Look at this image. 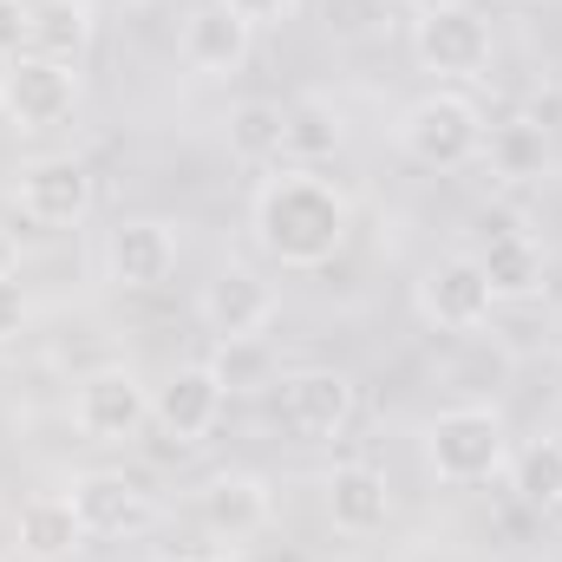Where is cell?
I'll return each instance as SVG.
<instances>
[{"label":"cell","mask_w":562,"mask_h":562,"mask_svg":"<svg viewBox=\"0 0 562 562\" xmlns=\"http://www.w3.org/2000/svg\"><path fill=\"white\" fill-rule=\"evenodd\" d=\"M249 229L281 269H327L353 236V196L314 164H281L249 196Z\"/></svg>","instance_id":"1"},{"label":"cell","mask_w":562,"mask_h":562,"mask_svg":"<svg viewBox=\"0 0 562 562\" xmlns=\"http://www.w3.org/2000/svg\"><path fill=\"white\" fill-rule=\"evenodd\" d=\"M419 458L445 491L491 484L510 471V425L497 406H445L419 425Z\"/></svg>","instance_id":"2"},{"label":"cell","mask_w":562,"mask_h":562,"mask_svg":"<svg viewBox=\"0 0 562 562\" xmlns=\"http://www.w3.org/2000/svg\"><path fill=\"white\" fill-rule=\"evenodd\" d=\"M484 112L464 92H425L393 119V144L425 170H464L484 157Z\"/></svg>","instance_id":"3"},{"label":"cell","mask_w":562,"mask_h":562,"mask_svg":"<svg viewBox=\"0 0 562 562\" xmlns=\"http://www.w3.org/2000/svg\"><path fill=\"white\" fill-rule=\"evenodd\" d=\"M497 53L491 13L471 0H425L413 13V59L438 79H484Z\"/></svg>","instance_id":"4"},{"label":"cell","mask_w":562,"mask_h":562,"mask_svg":"<svg viewBox=\"0 0 562 562\" xmlns=\"http://www.w3.org/2000/svg\"><path fill=\"white\" fill-rule=\"evenodd\" d=\"M79 112V66L53 53H20L0 72V119L13 132H53Z\"/></svg>","instance_id":"5"},{"label":"cell","mask_w":562,"mask_h":562,"mask_svg":"<svg viewBox=\"0 0 562 562\" xmlns=\"http://www.w3.org/2000/svg\"><path fill=\"white\" fill-rule=\"evenodd\" d=\"M13 203H20V216H26V223L72 229V223H86V216H92V203H99V177H92V164H86V157L53 150V157H33V164H20V170H13Z\"/></svg>","instance_id":"6"},{"label":"cell","mask_w":562,"mask_h":562,"mask_svg":"<svg viewBox=\"0 0 562 562\" xmlns=\"http://www.w3.org/2000/svg\"><path fill=\"white\" fill-rule=\"evenodd\" d=\"M150 425V386L132 367H92L72 380V431L86 445H125Z\"/></svg>","instance_id":"7"},{"label":"cell","mask_w":562,"mask_h":562,"mask_svg":"<svg viewBox=\"0 0 562 562\" xmlns=\"http://www.w3.org/2000/svg\"><path fill=\"white\" fill-rule=\"evenodd\" d=\"M413 307L438 334H477V327H491L497 294H491V281L477 269V256H438L413 281Z\"/></svg>","instance_id":"8"},{"label":"cell","mask_w":562,"mask_h":562,"mask_svg":"<svg viewBox=\"0 0 562 562\" xmlns=\"http://www.w3.org/2000/svg\"><path fill=\"white\" fill-rule=\"evenodd\" d=\"M177 256H183V243H177V223H164V216H119L112 229H105V243H99V269L112 288H164V281L177 276Z\"/></svg>","instance_id":"9"},{"label":"cell","mask_w":562,"mask_h":562,"mask_svg":"<svg viewBox=\"0 0 562 562\" xmlns=\"http://www.w3.org/2000/svg\"><path fill=\"white\" fill-rule=\"evenodd\" d=\"M196 314H203V327L216 340H262L281 314V294H276V281H262L249 262H223L216 276L203 281Z\"/></svg>","instance_id":"10"},{"label":"cell","mask_w":562,"mask_h":562,"mask_svg":"<svg viewBox=\"0 0 562 562\" xmlns=\"http://www.w3.org/2000/svg\"><path fill=\"white\" fill-rule=\"evenodd\" d=\"M223 406H229V386H223V373L210 367V360H190V367H177L157 393H150V425L170 438V445H203L216 419H223Z\"/></svg>","instance_id":"11"},{"label":"cell","mask_w":562,"mask_h":562,"mask_svg":"<svg viewBox=\"0 0 562 562\" xmlns=\"http://www.w3.org/2000/svg\"><path fill=\"white\" fill-rule=\"evenodd\" d=\"M360 413V386L340 367H301L281 380V425L294 438H340Z\"/></svg>","instance_id":"12"},{"label":"cell","mask_w":562,"mask_h":562,"mask_svg":"<svg viewBox=\"0 0 562 562\" xmlns=\"http://www.w3.org/2000/svg\"><path fill=\"white\" fill-rule=\"evenodd\" d=\"M66 497H72L86 537H144L157 524V497L125 471H79L66 484Z\"/></svg>","instance_id":"13"},{"label":"cell","mask_w":562,"mask_h":562,"mask_svg":"<svg viewBox=\"0 0 562 562\" xmlns=\"http://www.w3.org/2000/svg\"><path fill=\"white\" fill-rule=\"evenodd\" d=\"M249 46H256V26L236 20L223 0H203L183 13V33H177V59L196 72V79H236L249 66Z\"/></svg>","instance_id":"14"},{"label":"cell","mask_w":562,"mask_h":562,"mask_svg":"<svg viewBox=\"0 0 562 562\" xmlns=\"http://www.w3.org/2000/svg\"><path fill=\"white\" fill-rule=\"evenodd\" d=\"M196 517H203L210 537L249 543V537H262V530L276 524V491H269V477H256V471H216V477L203 484V497H196Z\"/></svg>","instance_id":"15"},{"label":"cell","mask_w":562,"mask_h":562,"mask_svg":"<svg viewBox=\"0 0 562 562\" xmlns=\"http://www.w3.org/2000/svg\"><path fill=\"white\" fill-rule=\"evenodd\" d=\"M321 504H327V524L340 537H380L393 517V484L373 464H334L321 477Z\"/></svg>","instance_id":"16"},{"label":"cell","mask_w":562,"mask_h":562,"mask_svg":"<svg viewBox=\"0 0 562 562\" xmlns=\"http://www.w3.org/2000/svg\"><path fill=\"white\" fill-rule=\"evenodd\" d=\"M13 543H20V557L26 562H72L92 537H86V524H79V510H72L66 491H40V497L20 504Z\"/></svg>","instance_id":"17"},{"label":"cell","mask_w":562,"mask_h":562,"mask_svg":"<svg viewBox=\"0 0 562 562\" xmlns=\"http://www.w3.org/2000/svg\"><path fill=\"white\" fill-rule=\"evenodd\" d=\"M477 269H484L497 307H504V301H537V294H543L550 256H543V243H537L530 229H497V236H484Z\"/></svg>","instance_id":"18"},{"label":"cell","mask_w":562,"mask_h":562,"mask_svg":"<svg viewBox=\"0 0 562 562\" xmlns=\"http://www.w3.org/2000/svg\"><path fill=\"white\" fill-rule=\"evenodd\" d=\"M484 164H491V177H504V183H537V177H550V138H543L537 125H524V119L491 125V132H484Z\"/></svg>","instance_id":"19"},{"label":"cell","mask_w":562,"mask_h":562,"mask_svg":"<svg viewBox=\"0 0 562 562\" xmlns=\"http://www.w3.org/2000/svg\"><path fill=\"white\" fill-rule=\"evenodd\" d=\"M229 150L243 164H276L281 150H288V105H276V99H243L229 112Z\"/></svg>","instance_id":"20"},{"label":"cell","mask_w":562,"mask_h":562,"mask_svg":"<svg viewBox=\"0 0 562 562\" xmlns=\"http://www.w3.org/2000/svg\"><path fill=\"white\" fill-rule=\"evenodd\" d=\"M86 40H92V0H40L33 7V53H53V59L79 66Z\"/></svg>","instance_id":"21"},{"label":"cell","mask_w":562,"mask_h":562,"mask_svg":"<svg viewBox=\"0 0 562 562\" xmlns=\"http://www.w3.org/2000/svg\"><path fill=\"white\" fill-rule=\"evenodd\" d=\"M510 484L530 510H562V438H537L510 451Z\"/></svg>","instance_id":"22"},{"label":"cell","mask_w":562,"mask_h":562,"mask_svg":"<svg viewBox=\"0 0 562 562\" xmlns=\"http://www.w3.org/2000/svg\"><path fill=\"white\" fill-rule=\"evenodd\" d=\"M210 367L223 373L229 393H262V386L276 380V360H269L262 340H216V360H210Z\"/></svg>","instance_id":"23"},{"label":"cell","mask_w":562,"mask_h":562,"mask_svg":"<svg viewBox=\"0 0 562 562\" xmlns=\"http://www.w3.org/2000/svg\"><path fill=\"white\" fill-rule=\"evenodd\" d=\"M340 144V125L321 112V105H294L288 112V150H301V157H327Z\"/></svg>","instance_id":"24"},{"label":"cell","mask_w":562,"mask_h":562,"mask_svg":"<svg viewBox=\"0 0 562 562\" xmlns=\"http://www.w3.org/2000/svg\"><path fill=\"white\" fill-rule=\"evenodd\" d=\"M33 53V0H0V66Z\"/></svg>","instance_id":"25"},{"label":"cell","mask_w":562,"mask_h":562,"mask_svg":"<svg viewBox=\"0 0 562 562\" xmlns=\"http://www.w3.org/2000/svg\"><path fill=\"white\" fill-rule=\"evenodd\" d=\"M517 119H524V125H537L543 138L562 132V86H557V79H550V86H537V92L524 99V112H517Z\"/></svg>","instance_id":"26"},{"label":"cell","mask_w":562,"mask_h":562,"mask_svg":"<svg viewBox=\"0 0 562 562\" xmlns=\"http://www.w3.org/2000/svg\"><path fill=\"white\" fill-rule=\"evenodd\" d=\"M223 7H229L236 20H249L256 33H262V26H281V20H294V13H301V0H223Z\"/></svg>","instance_id":"27"},{"label":"cell","mask_w":562,"mask_h":562,"mask_svg":"<svg viewBox=\"0 0 562 562\" xmlns=\"http://www.w3.org/2000/svg\"><path fill=\"white\" fill-rule=\"evenodd\" d=\"M26 314H33V307H26V288H20V281H0V340H13V334L26 327Z\"/></svg>","instance_id":"28"},{"label":"cell","mask_w":562,"mask_h":562,"mask_svg":"<svg viewBox=\"0 0 562 562\" xmlns=\"http://www.w3.org/2000/svg\"><path fill=\"white\" fill-rule=\"evenodd\" d=\"M13 276H20V236L0 223V281H13Z\"/></svg>","instance_id":"29"},{"label":"cell","mask_w":562,"mask_h":562,"mask_svg":"<svg viewBox=\"0 0 562 562\" xmlns=\"http://www.w3.org/2000/svg\"><path fill=\"white\" fill-rule=\"evenodd\" d=\"M164 562H216V557H164Z\"/></svg>","instance_id":"30"},{"label":"cell","mask_w":562,"mask_h":562,"mask_svg":"<svg viewBox=\"0 0 562 562\" xmlns=\"http://www.w3.org/2000/svg\"><path fill=\"white\" fill-rule=\"evenodd\" d=\"M386 7H425V0H386Z\"/></svg>","instance_id":"31"}]
</instances>
